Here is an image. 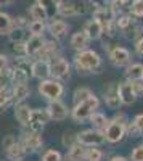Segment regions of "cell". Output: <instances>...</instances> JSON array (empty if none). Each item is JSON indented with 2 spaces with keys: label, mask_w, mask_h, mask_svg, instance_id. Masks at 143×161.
I'll return each instance as SVG.
<instances>
[{
  "label": "cell",
  "mask_w": 143,
  "mask_h": 161,
  "mask_svg": "<svg viewBox=\"0 0 143 161\" xmlns=\"http://www.w3.org/2000/svg\"><path fill=\"white\" fill-rule=\"evenodd\" d=\"M74 66H76V69L85 74V73H98L97 69H100V66H101V58L97 52L93 50H81V52H77V55L74 57Z\"/></svg>",
  "instance_id": "1"
},
{
  "label": "cell",
  "mask_w": 143,
  "mask_h": 161,
  "mask_svg": "<svg viewBox=\"0 0 143 161\" xmlns=\"http://www.w3.org/2000/svg\"><path fill=\"white\" fill-rule=\"evenodd\" d=\"M98 106H100V100H98V97L95 95V93H92L87 100L74 103V108L69 111V114L76 123H82V121L88 119V116L93 111L98 110Z\"/></svg>",
  "instance_id": "2"
},
{
  "label": "cell",
  "mask_w": 143,
  "mask_h": 161,
  "mask_svg": "<svg viewBox=\"0 0 143 161\" xmlns=\"http://www.w3.org/2000/svg\"><path fill=\"white\" fill-rule=\"evenodd\" d=\"M125 126H127V119L122 113H119L114 119H111L108 126L103 129V134H105V140L109 143H118L124 139L125 134Z\"/></svg>",
  "instance_id": "3"
},
{
  "label": "cell",
  "mask_w": 143,
  "mask_h": 161,
  "mask_svg": "<svg viewBox=\"0 0 143 161\" xmlns=\"http://www.w3.org/2000/svg\"><path fill=\"white\" fill-rule=\"evenodd\" d=\"M37 90H39V93L45 98V100H48V102H51V100H58V98H61V95L64 93V87H63V84H61V80H58V79H42L40 82H39V87H37Z\"/></svg>",
  "instance_id": "4"
},
{
  "label": "cell",
  "mask_w": 143,
  "mask_h": 161,
  "mask_svg": "<svg viewBox=\"0 0 143 161\" xmlns=\"http://www.w3.org/2000/svg\"><path fill=\"white\" fill-rule=\"evenodd\" d=\"M50 76H53L55 79L58 80H63V79H68L69 74H71V64L66 58L63 57H53L50 61Z\"/></svg>",
  "instance_id": "5"
},
{
  "label": "cell",
  "mask_w": 143,
  "mask_h": 161,
  "mask_svg": "<svg viewBox=\"0 0 143 161\" xmlns=\"http://www.w3.org/2000/svg\"><path fill=\"white\" fill-rule=\"evenodd\" d=\"M77 142L82 143L84 147H100L106 140H105L103 130H98V129L92 127V129H85V130L77 134Z\"/></svg>",
  "instance_id": "6"
},
{
  "label": "cell",
  "mask_w": 143,
  "mask_h": 161,
  "mask_svg": "<svg viewBox=\"0 0 143 161\" xmlns=\"http://www.w3.org/2000/svg\"><path fill=\"white\" fill-rule=\"evenodd\" d=\"M45 110H47L50 119H53V121H64V119L69 116L68 105L64 103V102H61L60 98L58 100H51Z\"/></svg>",
  "instance_id": "7"
},
{
  "label": "cell",
  "mask_w": 143,
  "mask_h": 161,
  "mask_svg": "<svg viewBox=\"0 0 143 161\" xmlns=\"http://www.w3.org/2000/svg\"><path fill=\"white\" fill-rule=\"evenodd\" d=\"M50 119L47 110H42V108H35V110H31V118H29V130H34V132H42L47 121Z\"/></svg>",
  "instance_id": "8"
},
{
  "label": "cell",
  "mask_w": 143,
  "mask_h": 161,
  "mask_svg": "<svg viewBox=\"0 0 143 161\" xmlns=\"http://www.w3.org/2000/svg\"><path fill=\"white\" fill-rule=\"evenodd\" d=\"M21 145L26 148L28 153H34L44 145V139L40 136V132L29 130V132H26L24 136L21 137Z\"/></svg>",
  "instance_id": "9"
},
{
  "label": "cell",
  "mask_w": 143,
  "mask_h": 161,
  "mask_svg": "<svg viewBox=\"0 0 143 161\" xmlns=\"http://www.w3.org/2000/svg\"><path fill=\"white\" fill-rule=\"evenodd\" d=\"M109 61L118 68L130 64V52L124 47H114L109 50Z\"/></svg>",
  "instance_id": "10"
},
{
  "label": "cell",
  "mask_w": 143,
  "mask_h": 161,
  "mask_svg": "<svg viewBox=\"0 0 143 161\" xmlns=\"http://www.w3.org/2000/svg\"><path fill=\"white\" fill-rule=\"evenodd\" d=\"M118 95H119L122 105H132L137 100V93L132 87L130 80H125V82H121L118 86Z\"/></svg>",
  "instance_id": "11"
},
{
  "label": "cell",
  "mask_w": 143,
  "mask_h": 161,
  "mask_svg": "<svg viewBox=\"0 0 143 161\" xmlns=\"http://www.w3.org/2000/svg\"><path fill=\"white\" fill-rule=\"evenodd\" d=\"M45 42L44 36H31L28 40L24 42V48H26V57L28 58H34L39 55V52H40L42 45Z\"/></svg>",
  "instance_id": "12"
},
{
  "label": "cell",
  "mask_w": 143,
  "mask_h": 161,
  "mask_svg": "<svg viewBox=\"0 0 143 161\" xmlns=\"http://www.w3.org/2000/svg\"><path fill=\"white\" fill-rule=\"evenodd\" d=\"M31 76L39 79V80L50 77V64H48V61L42 60V58H39L37 61H34L31 64Z\"/></svg>",
  "instance_id": "13"
},
{
  "label": "cell",
  "mask_w": 143,
  "mask_h": 161,
  "mask_svg": "<svg viewBox=\"0 0 143 161\" xmlns=\"http://www.w3.org/2000/svg\"><path fill=\"white\" fill-rule=\"evenodd\" d=\"M85 36L88 37V40H98L101 36H103V26L98 19L92 18V19H88L85 24H84V29Z\"/></svg>",
  "instance_id": "14"
},
{
  "label": "cell",
  "mask_w": 143,
  "mask_h": 161,
  "mask_svg": "<svg viewBox=\"0 0 143 161\" xmlns=\"http://www.w3.org/2000/svg\"><path fill=\"white\" fill-rule=\"evenodd\" d=\"M48 32L53 36L55 39H63L64 36L68 34L69 31V26L66 21H63V19H55V18H51V21L48 23Z\"/></svg>",
  "instance_id": "15"
},
{
  "label": "cell",
  "mask_w": 143,
  "mask_h": 161,
  "mask_svg": "<svg viewBox=\"0 0 143 161\" xmlns=\"http://www.w3.org/2000/svg\"><path fill=\"white\" fill-rule=\"evenodd\" d=\"M10 95H11V102L18 105V103H23L31 95V89H29L28 84H13Z\"/></svg>",
  "instance_id": "16"
},
{
  "label": "cell",
  "mask_w": 143,
  "mask_h": 161,
  "mask_svg": "<svg viewBox=\"0 0 143 161\" xmlns=\"http://www.w3.org/2000/svg\"><path fill=\"white\" fill-rule=\"evenodd\" d=\"M105 103L111 110H118L119 106L122 105V102H121V98L118 95V87L116 86L109 84L108 89H105Z\"/></svg>",
  "instance_id": "17"
},
{
  "label": "cell",
  "mask_w": 143,
  "mask_h": 161,
  "mask_svg": "<svg viewBox=\"0 0 143 161\" xmlns=\"http://www.w3.org/2000/svg\"><path fill=\"white\" fill-rule=\"evenodd\" d=\"M58 52H60L58 42H53V40H45L44 45H42V48H40V52H39L37 58H42V60L50 61L53 57L58 55Z\"/></svg>",
  "instance_id": "18"
},
{
  "label": "cell",
  "mask_w": 143,
  "mask_h": 161,
  "mask_svg": "<svg viewBox=\"0 0 143 161\" xmlns=\"http://www.w3.org/2000/svg\"><path fill=\"white\" fill-rule=\"evenodd\" d=\"M85 152H87L85 147L77 142L72 147H69L66 156H64V161H85Z\"/></svg>",
  "instance_id": "19"
},
{
  "label": "cell",
  "mask_w": 143,
  "mask_h": 161,
  "mask_svg": "<svg viewBox=\"0 0 143 161\" xmlns=\"http://www.w3.org/2000/svg\"><path fill=\"white\" fill-rule=\"evenodd\" d=\"M5 155L11 161H23L26 158V155H28V152H26V148L21 145V142H15L10 148L5 150Z\"/></svg>",
  "instance_id": "20"
},
{
  "label": "cell",
  "mask_w": 143,
  "mask_h": 161,
  "mask_svg": "<svg viewBox=\"0 0 143 161\" xmlns=\"http://www.w3.org/2000/svg\"><path fill=\"white\" fill-rule=\"evenodd\" d=\"M71 47L76 50V52H81V50H85L87 45H88V37L85 36L84 31H77L71 36V40H69Z\"/></svg>",
  "instance_id": "21"
},
{
  "label": "cell",
  "mask_w": 143,
  "mask_h": 161,
  "mask_svg": "<svg viewBox=\"0 0 143 161\" xmlns=\"http://www.w3.org/2000/svg\"><path fill=\"white\" fill-rule=\"evenodd\" d=\"M15 118H16V121H18L23 127H26V126L29 124L31 108H29L28 105H24V103H18L16 108H15Z\"/></svg>",
  "instance_id": "22"
},
{
  "label": "cell",
  "mask_w": 143,
  "mask_h": 161,
  "mask_svg": "<svg viewBox=\"0 0 143 161\" xmlns=\"http://www.w3.org/2000/svg\"><path fill=\"white\" fill-rule=\"evenodd\" d=\"M88 121H90V124H92V127L98 129V130H103L109 123V119L103 113H100V111H93L92 114L88 116Z\"/></svg>",
  "instance_id": "23"
},
{
  "label": "cell",
  "mask_w": 143,
  "mask_h": 161,
  "mask_svg": "<svg viewBox=\"0 0 143 161\" xmlns=\"http://www.w3.org/2000/svg\"><path fill=\"white\" fill-rule=\"evenodd\" d=\"M35 2L47 11L48 19L55 18V15H58V3H60V0H35Z\"/></svg>",
  "instance_id": "24"
},
{
  "label": "cell",
  "mask_w": 143,
  "mask_h": 161,
  "mask_svg": "<svg viewBox=\"0 0 143 161\" xmlns=\"http://www.w3.org/2000/svg\"><path fill=\"white\" fill-rule=\"evenodd\" d=\"M13 28H15L13 26V18L8 13L0 11V36H8Z\"/></svg>",
  "instance_id": "25"
},
{
  "label": "cell",
  "mask_w": 143,
  "mask_h": 161,
  "mask_svg": "<svg viewBox=\"0 0 143 161\" xmlns=\"http://www.w3.org/2000/svg\"><path fill=\"white\" fill-rule=\"evenodd\" d=\"M141 74H143V64L141 63H134V64L127 66L125 77L129 80H138V79H141Z\"/></svg>",
  "instance_id": "26"
},
{
  "label": "cell",
  "mask_w": 143,
  "mask_h": 161,
  "mask_svg": "<svg viewBox=\"0 0 143 161\" xmlns=\"http://www.w3.org/2000/svg\"><path fill=\"white\" fill-rule=\"evenodd\" d=\"M10 76H11V84H28V79H29V74L23 71L21 68H18V66H15L10 71Z\"/></svg>",
  "instance_id": "27"
},
{
  "label": "cell",
  "mask_w": 143,
  "mask_h": 161,
  "mask_svg": "<svg viewBox=\"0 0 143 161\" xmlns=\"http://www.w3.org/2000/svg\"><path fill=\"white\" fill-rule=\"evenodd\" d=\"M58 15L61 16H76V10H74V3H72V0H60V3H58Z\"/></svg>",
  "instance_id": "28"
},
{
  "label": "cell",
  "mask_w": 143,
  "mask_h": 161,
  "mask_svg": "<svg viewBox=\"0 0 143 161\" xmlns=\"http://www.w3.org/2000/svg\"><path fill=\"white\" fill-rule=\"evenodd\" d=\"M29 16H31V19H37V21H45V19H48V16H47V11L39 5L37 2L29 8Z\"/></svg>",
  "instance_id": "29"
},
{
  "label": "cell",
  "mask_w": 143,
  "mask_h": 161,
  "mask_svg": "<svg viewBox=\"0 0 143 161\" xmlns=\"http://www.w3.org/2000/svg\"><path fill=\"white\" fill-rule=\"evenodd\" d=\"M45 21H37V19H32L29 24H28V31L31 32V36H44V31H45Z\"/></svg>",
  "instance_id": "30"
},
{
  "label": "cell",
  "mask_w": 143,
  "mask_h": 161,
  "mask_svg": "<svg viewBox=\"0 0 143 161\" xmlns=\"http://www.w3.org/2000/svg\"><path fill=\"white\" fill-rule=\"evenodd\" d=\"M92 90H90L88 87H77L76 90H74V93H72V100H74V103H79V102H84V100H87L90 95H92Z\"/></svg>",
  "instance_id": "31"
},
{
  "label": "cell",
  "mask_w": 143,
  "mask_h": 161,
  "mask_svg": "<svg viewBox=\"0 0 143 161\" xmlns=\"http://www.w3.org/2000/svg\"><path fill=\"white\" fill-rule=\"evenodd\" d=\"M103 158H105V153L97 147H90L85 152V161H103Z\"/></svg>",
  "instance_id": "32"
},
{
  "label": "cell",
  "mask_w": 143,
  "mask_h": 161,
  "mask_svg": "<svg viewBox=\"0 0 143 161\" xmlns=\"http://www.w3.org/2000/svg\"><path fill=\"white\" fill-rule=\"evenodd\" d=\"M122 32H124V36H125L129 40H132V39H137V37L141 34V29H138L137 26H135V23L132 21L130 24L127 26V28H124V29H122Z\"/></svg>",
  "instance_id": "33"
},
{
  "label": "cell",
  "mask_w": 143,
  "mask_h": 161,
  "mask_svg": "<svg viewBox=\"0 0 143 161\" xmlns=\"http://www.w3.org/2000/svg\"><path fill=\"white\" fill-rule=\"evenodd\" d=\"M11 42H24V37H26V31L24 28H13L8 34Z\"/></svg>",
  "instance_id": "34"
},
{
  "label": "cell",
  "mask_w": 143,
  "mask_h": 161,
  "mask_svg": "<svg viewBox=\"0 0 143 161\" xmlns=\"http://www.w3.org/2000/svg\"><path fill=\"white\" fill-rule=\"evenodd\" d=\"M61 143L66 147V148L72 147L74 143H77V134H74L71 130H66V132L63 134V137H61Z\"/></svg>",
  "instance_id": "35"
},
{
  "label": "cell",
  "mask_w": 143,
  "mask_h": 161,
  "mask_svg": "<svg viewBox=\"0 0 143 161\" xmlns=\"http://www.w3.org/2000/svg\"><path fill=\"white\" fill-rule=\"evenodd\" d=\"M63 156L58 150H47L44 155H42V159L40 161H61Z\"/></svg>",
  "instance_id": "36"
},
{
  "label": "cell",
  "mask_w": 143,
  "mask_h": 161,
  "mask_svg": "<svg viewBox=\"0 0 143 161\" xmlns=\"http://www.w3.org/2000/svg\"><path fill=\"white\" fill-rule=\"evenodd\" d=\"M130 11H132L134 16L141 18L143 16V0H134L130 3Z\"/></svg>",
  "instance_id": "37"
},
{
  "label": "cell",
  "mask_w": 143,
  "mask_h": 161,
  "mask_svg": "<svg viewBox=\"0 0 143 161\" xmlns=\"http://www.w3.org/2000/svg\"><path fill=\"white\" fill-rule=\"evenodd\" d=\"M11 102V95L7 90V87H0V108H5L7 105H10Z\"/></svg>",
  "instance_id": "38"
},
{
  "label": "cell",
  "mask_w": 143,
  "mask_h": 161,
  "mask_svg": "<svg viewBox=\"0 0 143 161\" xmlns=\"http://www.w3.org/2000/svg\"><path fill=\"white\" fill-rule=\"evenodd\" d=\"M72 3H74V10H76V16L84 15V13L87 11V5H85V2H82V0H72Z\"/></svg>",
  "instance_id": "39"
},
{
  "label": "cell",
  "mask_w": 143,
  "mask_h": 161,
  "mask_svg": "<svg viewBox=\"0 0 143 161\" xmlns=\"http://www.w3.org/2000/svg\"><path fill=\"white\" fill-rule=\"evenodd\" d=\"M130 161H143V145H138L132 150Z\"/></svg>",
  "instance_id": "40"
},
{
  "label": "cell",
  "mask_w": 143,
  "mask_h": 161,
  "mask_svg": "<svg viewBox=\"0 0 143 161\" xmlns=\"http://www.w3.org/2000/svg\"><path fill=\"white\" fill-rule=\"evenodd\" d=\"M10 71H11V69H8V71H2V73H0V87H7V86L11 82Z\"/></svg>",
  "instance_id": "41"
},
{
  "label": "cell",
  "mask_w": 143,
  "mask_h": 161,
  "mask_svg": "<svg viewBox=\"0 0 143 161\" xmlns=\"http://www.w3.org/2000/svg\"><path fill=\"white\" fill-rule=\"evenodd\" d=\"M13 52L19 57H26V48H24V42H13Z\"/></svg>",
  "instance_id": "42"
},
{
  "label": "cell",
  "mask_w": 143,
  "mask_h": 161,
  "mask_svg": "<svg viewBox=\"0 0 143 161\" xmlns=\"http://www.w3.org/2000/svg\"><path fill=\"white\" fill-rule=\"evenodd\" d=\"M130 82H132V87L137 93V97H141L143 95V80L138 79V80H130Z\"/></svg>",
  "instance_id": "43"
},
{
  "label": "cell",
  "mask_w": 143,
  "mask_h": 161,
  "mask_svg": "<svg viewBox=\"0 0 143 161\" xmlns=\"http://www.w3.org/2000/svg\"><path fill=\"white\" fill-rule=\"evenodd\" d=\"M28 24H29V21H26V18L24 16H18V18H15L13 19V26L15 28H28Z\"/></svg>",
  "instance_id": "44"
},
{
  "label": "cell",
  "mask_w": 143,
  "mask_h": 161,
  "mask_svg": "<svg viewBox=\"0 0 143 161\" xmlns=\"http://www.w3.org/2000/svg\"><path fill=\"white\" fill-rule=\"evenodd\" d=\"M15 142H16V139L13 137V136H7V137L2 140V148H3V152H5L7 148H10V147L15 143Z\"/></svg>",
  "instance_id": "45"
},
{
  "label": "cell",
  "mask_w": 143,
  "mask_h": 161,
  "mask_svg": "<svg viewBox=\"0 0 143 161\" xmlns=\"http://www.w3.org/2000/svg\"><path fill=\"white\" fill-rule=\"evenodd\" d=\"M134 126L138 129L140 134H143V114H137L134 119Z\"/></svg>",
  "instance_id": "46"
},
{
  "label": "cell",
  "mask_w": 143,
  "mask_h": 161,
  "mask_svg": "<svg viewBox=\"0 0 143 161\" xmlns=\"http://www.w3.org/2000/svg\"><path fill=\"white\" fill-rule=\"evenodd\" d=\"M10 69V64H8V58L5 55L0 53V73L2 71H8Z\"/></svg>",
  "instance_id": "47"
},
{
  "label": "cell",
  "mask_w": 143,
  "mask_h": 161,
  "mask_svg": "<svg viewBox=\"0 0 143 161\" xmlns=\"http://www.w3.org/2000/svg\"><path fill=\"white\" fill-rule=\"evenodd\" d=\"M135 52H137V55L143 57V37L138 39L137 42H135Z\"/></svg>",
  "instance_id": "48"
},
{
  "label": "cell",
  "mask_w": 143,
  "mask_h": 161,
  "mask_svg": "<svg viewBox=\"0 0 143 161\" xmlns=\"http://www.w3.org/2000/svg\"><path fill=\"white\" fill-rule=\"evenodd\" d=\"M109 161H129V159L124 158V156H121V155H114V156L109 158Z\"/></svg>",
  "instance_id": "49"
},
{
  "label": "cell",
  "mask_w": 143,
  "mask_h": 161,
  "mask_svg": "<svg viewBox=\"0 0 143 161\" xmlns=\"http://www.w3.org/2000/svg\"><path fill=\"white\" fill-rule=\"evenodd\" d=\"M13 2H15V0H0V7H8Z\"/></svg>",
  "instance_id": "50"
},
{
  "label": "cell",
  "mask_w": 143,
  "mask_h": 161,
  "mask_svg": "<svg viewBox=\"0 0 143 161\" xmlns=\"http://www.w3.org/2000/svg\"><path fill=\"white\" fill-rule=\"evenodd\" d=\"M105 2H106V0H92V3L95 7H103V5H105Z\"/></svg>",
  "instance_id": "51"
},
{
  "label": "cell",
  "mask_w": 143,
  "mask_h": 161,
  "mask_svg": "<svg viewBox=\"0 0 143 161\" xmlns=\"http://www.w3.org/2000/svg\"><path fill=\"white\" fill-rule=\"evenodd\" d=\"M141 80H143V74H141Z\"/></svg>",
  "instance_id": "52"
},
{
  "label": "cell",
  "mask_w": 143,
  "mask_h": 161,
  "mask_svg": "<svg viewBox=\"0 0 143 161\" xmlns=\"http://www.w3.org/2000/svg\"><path fill=\"white\" fill-rule=\"evenodd\" d=\"M141 32H143V28H141Z\"/></svg>",
  "instance_id": "53"
}]
</instances>
